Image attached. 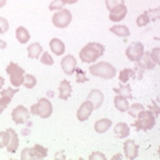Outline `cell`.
Returning a JSON list of instances; mask_svg holds the SVG:
<instances>
[{"label": "cell", "instance_id": "30bf717a", "mask_svg": "<svg viewBox=\"0 0 160 160\" xmlns=\"http://www.w3.org/2000/svg\"><path fill=\"white\" fill-rule=\"evenodd\" d=\"M128 12V9L126 7L125 3L122 5H119V6H116L115 8L110 10V13H109V19L113 22H119L123 18L126 17Z\"/></svg>", "mask_w": 160, "mask_h": 160}, {"label": "cell", "instance_id": "7bdbcfd3", "mask_svg": "<svg viewBox=\"0 0 160 160\" xmlns=\"http://www.w3.org/2000/svg\"><path fill=\"white\" fill-rule=\"evenodd\" d=\"M6 3H7V0H0V8H2Z\"/></svg>", "mask_w": 160, "mask_h": 160}, {"label": "cell", "instance_id": "1f68e13d", "mask_svg": "<svg viewBox=\"0 0 160 160\" xmlns=\"http://www.w3.org/2000/svg\"><path fill=\"white\" fill-rule=\"evenodd\" d=\"M75 71H77V82L80 83V82H86V81H88V78L86 77L85 75V71H83L82 69H80V68H76Z\"/></svg>", "mask_w": 160, "mask_h": 160}, {"label": "cell", "instance_id": "4316f807", "mask_svg": "<svg viewBox=\"0 0 160 160\" xmlns=\"http://www.w3.org/2000/svg\"><path fill=\"white\" fill-rule=\"evenodd\" d=\"M136 76V70L133 69H122L120 71V75H119V80L121 82H127L128 80H129L130 77L135 78Z\"/></svg>", "mask_w": 160, "mask_h": 160}, {"label": "cell", "instance_id": "7402d4cb", "mask_svg": "<svg viewBox=\"0 0 160 160\" xmlns=\"http://www.w3.org/2000/svg\"><path fill=\"white\" fill-rule=\"evenodd\" d=\"M16 37L20 43H27L30 39V33L25 27H18L16 29Z\"/></svg>", "mask_w": 160, "mask_h": 160}, {"label": "cell", "instance_id": "f1b7e54d", "mask_svg": "<svg viewBox=\"0 0 160 160\" xmlns=\"http://www.w3.org/2000/svg\"><path fill=\"white\" fill-rule=\"evenodd\" d=\"M36 83H37V79H36V77H33L32 75H26L25 77H23L22 85L25 86L27 89L33 88L36 86Z\"/></svg>", "mask_w": 160, "mask_h": 160}, {"label": "cell", "instance_id": "7c38bea8", "mask_svg": "<svg viewBox=\"0 0 160 160\" xmlns=\"http://www.w3.org/2000/svg\"><path fill=\"white\" fill-rule=\"evenodd\" d=\"M61 68L65 71L66 75H72L77 68V61L76 58L71 55H68L61 60Z\"/></svg>", "mask_w": 160, "mask_h": 160}, {"label": "cell", "instance_id": "277c9868", "mask_svg": "<svg viewBox=\"0 0 160 160\" xmlns=\"http://www.w3.org/2000/svg\"><path fill=\"white\" fill-rule=\"evenodd\" d=\"M6 72L10 77L11 85L16 88H19L23 82V77H25V70L18 66L15 62H10L8 67L6 68Z\"/></svg>", "mask_w": 160, "mask_h": 160}, {"label": "cell", "instance_id": "5b68a950", "mask_svg": "<svg viewBox=\"0 0 160 160\" xmlns=\"http://www.w3.org/2000/svg\"><path fill=\"white\" fill-rule=\"evenodd\" d=\"M31 113L41 118H49L52 113V105L47 98H40L38 102L31 106Z\"/></svg>", "mask_w": 160, "mask_h": 160}, {"label": "cell", "instance_id": "5bb4252c", "mask_svg": "<svg viewBox=\"0 0 160 160\" xmlns=\"http://www.w3.org/2000/svg\"><path fill=\"white\" fill-rule=\"evenodd\" d=\"M103 95L102 92L98 89H93L91 90L88 95V100L93 105V109H98V108L101 107L103 102Z\"/></svg>", "mask_w": 160, "mask_h": 160}, {"label": "cell", "instance_id": "8992f818", "mask_svg": "<svg viewBox=\"0 0 160 160\" xmlns=\"http://www.w3.org/2000/svg\"><path fill=\"white\" fill-rule=\"evenodd\" d=\"M72 19V15L68 9H62L58 11L57 13H55L52 17V23L55 27L57 28H66L69 26V23L71 22Z\"/></svg>", "mask_w": 160, "mask_h": 160}, {"label": "cell", "instance_id": "3957f363", "mask_svg": "<svg viewBox=\"0 0 160 160\" xmlns=\"http://www.w3.org/2000/svg\"><path fill=\"white\" fill-rule=\"evenodd\" d=\"M137 118L138 119L133 123V126H135L137 130H143V131H146V130L152 129L155 127L156 117L151 110H142L137 116Z\"/></svg>", "mask_w": 160, "mask_h": 160}, {"label": "cell", "instance_id": "7a4b0ae2", "mask_svg": "<svg viewBox=\"0 0 160 160\" xmlns=\"http://www.w3.org/2000/svg\"><path fill=\"white\" fill-rule=\"evenodd\" d=\"M116 71H117L116 68L106 61L95 63L89 68V72L91 75L95 77L103 78V79H112L113 77H116Z\"/></svg>", "mask_w": 160, "mask_h": 160}, {"label": "cell", "instance_id": "9c48e42d", "mask_svg": "<svg viewBox=\"0 0 160 160\" xmlns=\"http://www.w3.org/2000/svg\"><path fill=\"white\" fill-rule=\"evenodd\" d=\"M19 89H12V88H8V89H5L1 91V98H0V113L3 112V110L8 107L11 100H12V97L16 92H18Z\"/></svg>", "mask_w": 160, "mask_h": 160}, {"label": "cell", "instance_id": "b9f144b4", "mask_svg": "<svg viewBox=\"0 0 160 160\" xmlns=\"http://www.w3.org/2000/svg\"><path fill=\"white\" fill-rule=\"evenodd\" d=\"M3 85H5V79H3V77H0V89L2 88Z\"/></svg>", "mask_w": 160, "mask_h": 160}, {"label": "cell", "instance_id": "d590c367", "mask_svg": "<svg viewBox=\"0 0 160 160\" xmlns=\"http://www.w3.org/2000/svg\"><path fill=\"white\" fill-rule=\"evenodd\" d=\"M123 2H125V0H106V6H107L108 10H111L116 6L122 5Z\"/></svg>", "mask_w": 160, "mask_h": 160}, {"label": "cell", "instance_id": "ba28073f", "mask_svg": "<svg viewBox=\"0 0 160 160\" xmlns=\"http://www.w3.org/2000/svg\"><path fill=\"white\" fill-rule=\"evenodd\" d=\"M11 117H12V120L17 125H21V123H25L28 120V118H29V111L23 106H18V107H16L12 110Z\"/></svg>", "mask_w": 160, "mask_h": 160}, {"label": "cell", "instance_id": "484cf974", "mask_svg": "<svg viewBox=\"0 0 160 160\" xmlns=\"http://www.w3.org/2000/svg\"><path fill=\"white\" fill-rule=\"evenodd\" d=\"M110 31L112 33H115L118 37H129L130 31L126 26H113L110 28Z\"/></svg>", "mask_w": 160, "mask_h": 160}, {"label": "cell", "instance_id": "6da1fadb", "mask_svg": "<svg viewBox=\"0 0 160 160\" xmlns=\"http://www.w3.org/2000/svg\"><path fill=\"white\" fill-rule=\"evenodd\" d=\"M105 52V47L99 42H89L80 50L79 57L82 62H95Z\"/></svg>", "mask_w": 160, "mask_h": 160}, {"label": "cell", "instance_id": "e0dca14e", "mask_svg": "<svg viewBox=\"0 0 160 160\" xmlns=\"http://www.w3.org/2000/svg\"><path fill=\"white\" fill-rule=\"evenodd\" d=\"M72 88L68 80H62L59 86V98L62 100H67L71 95Z\"/></svg>", "mask_w": 160, "mask_h": 160}, {"label": "cell", "instance_id": "d6a6232c", "mask_svg": "<svg viewBox=\"0 0 160 160\" xmlns=\"http://www.w3.org/2000/svg\"><path fill=\"white\" fill-rule=\"evenodd\" d=\"M41 62H42L43 65H47V66L53 65V59H52V57L50 56L49 52L45 51V52L42 53V57H41Z\"/></svg>", "mask_w": 160, "mask_h": 160}, {"label": "cell", "instance_id": "9a60e30c", "mask_svg": "<svg viewBox=\"0 0 160 160\" xmlns=\"http://www.w3.org/2000/svg\"><path fill=\"white\" fill-rule=\"evenodd\" d=\"M8 132L10 135V140H9V143L7 146V150L9 152L11 153H15L17 151L18 147H19V138H18V135L13 129H8L7 130Z\"/></svg>", "mask_w": 160, "mask_h": 160}, {"label": "cell", "instance_id": "8fae6325", "mask_svg": "<svg viewBox=\"0 0 160 160\" xmlns=\"http://www.w3.org/2000/svg\"><path fill=\"white\" fill-rule=\"evenodd\" d=\"M92 110H93V105L90 102L89 100L82 102L77 111L78 120H79V121H86V120L90 117V115H91V112H92Z\"/></svg>", "mask_w": 160, "mask_h": 160}, {"label": "cell", "instance_id": "836d02e7", "mask_svg": "<svg viewBox=\"0 0 160 160\" xmlns=\"http://www.w3.org/2000/svg\"><path fill=\"white\" fill-rule=\"evenodd\" d=\"M9 29V22L7 21V19L3 17H0V35L7 32Z\"/></svg>", "mask_w": 160, "mask_h": 160}, {"label": "cell", "instance_id": "cb8c5ba5", "mask_svg": "<svg viewBox=\"0 0 160 160\" xmlns=\"http://www.w3.org/2000/svg\"><path fill=\"white\" fill-rule=\"evenodd\" d=\"M113 91H115L116 93H118L119 96H121V97H125L126 99L132 98V92H131V88H130L129 85H126V86L120 85L119 88H117V89L115 88Z\"/></svg>", "mask_w": 160, "mask_h": 160}, {"label": "cell", "instance_id": "83f0119b", "mask_svg": "<svg viewBox=\"0 0 160 160\" xmlns=\"http://www.w3.org/2000/svg\"><path fill=\"white\" fill-rule=\"evenodd\" d=\"M142 110H145V108H143L142 105H140V103H133L132 106H130L129 108H128V112H129V115L131 116V117L133 118H137V116L139 115Z\"/></svg>", "mask_w": 160, "mask_h": 160}, {"label": "cell", "instance_id": "60d3db41", "mask_svg": "<svg viewBox=\"0 0 160 160\" xmlns=\"http://www.w3.org/2000/svg\"><path fill=\"white\" fill-rule=\"evenodd\" d=\"M5 48H7V42L0 39V49H5Z\"/></svg>", "mask_w": 160, "mask_h": 160}, {"label": "cell", "instance_id": "f35d334b", "mask_svg": "<svg viewBox=\"0 0 160 160\" xmlns=\"http://www.w3.org/2000/svg\"><path fill=\"white\" fill-rule=\"evenodd\" d=\"M89 159L93 160V159H101V160H105L106 157L105 155H102V153H99V152H93L92 155L90 156Z\"/></svg>", "mask_w": 160, "mask_h": 160}, {"label": "cell", "instance_id": "74e56055", "mask_svg": "<svg viewBox=\"0 0 160 160\" xmlns=\"http://www.w3.org/2000/svg\"><path fill=\"white\" fill-rule=\"evenodd\" d=\"M159 53H160V48H155V49L150 52V56L152 58V60L156 63H160L159 62Z\"/></svg>", "mask_w": 160, "mask_h": 160}, {"label": "cell", "instance_id": "f546056e", "mask_svg": "<svg viewBox=\"0 0 160 160\" xmlns=\"http://www.w3.org/2000/svg\"><path fill=\"white\" fill-rule=\"evenodd\" d=\"M149 22H150V17L147 11L141 13V15L137 18V25L139 26V27H145V26H147Z\"/></svg>", "mask_w": 160, "mask_h": 160}, {"label": "cell", "instance_id": "52a82bcc", "mask_svg": "<svg viewBox=\"0 0 160 160\" xmlns=\"http://www.w3.org/2000/svg\"><path fill=\"white\" fill-rule=\"evenodd\" d=\"M126 56L130 61L133 62L140 61L141 57L143 56V45L141 42H132L126 49Z\"/></svg>", "mask_w": 160, "mask_h": 160}, {"label": "cell", "instance_id": "ab89813d", "mask_svg": "<svg viewBox=\"0 0 160 160\" xmlns=\"http://www.w3.org/2000/svg\"><path fill=\"white\" fill-rule=\"evenodd\" d=\"M61 1H62L63 3H68V5H72V3H76L78 1V0H61Z\"/></svg>", "mask_w": 160, "mask_h": 160}, {"label": "cell", "instance_id": "603a6c76", "mask_svg": "<svg viewBox=\"0 0 160 160\" xmlns=\"http://www.w3.org/2000/svg\"><path fill=\"white\" fill-rule=\"evenodd\" d=\"M115 106L119 111H121V112L127 111L128 108H129L128 100L126 99L125 97H121V96H117V97H115Z\"/></svg>", "mask_w": 160, "mask_h": 160}, {"label": "cell", "instance_id": "4dcf8cb0", "mask_svg": "<svg viewBox=\"0 0 160 160\" xmlns=\"http://www.w3.org/2000/svg\"><path fill=\"white\" fill-rule=\"evenodd\" d=\"M10 140V135L8 131H0V148L7 147Z\"/></svg>", "mask_w": 160, "mask_h": 160}, {"label": "cell", "instance_id": "ac0fdd59", "mask_svg": "<svg viewBox=\"0 0 160 160\" xmlns=\"http://www.w3.org/2000/svg\"><path fill=\"white\" fill-rule=\"evenodd\" d=\"M113 132H115V136H117L118 138H126L128 135L130 133V129H129V126L125 122H119L116 125L115 130H113Z\"/></svg>", "mask_w": 160, "mask_h": 160}, {"label": "cell", "instance_id": "e575fe53", "mask_svg": "<svg viewBox=\"0 0 160 160\" xmlns=\"http://www.w3.org/2000/svg\"><path fill=\"white\" fill-rule=\"evenodd\" d=\"M21 159L22 160H30V159H35L33 158V153L31 148H25L22 150V153H21Z\"/></svg>", "mask_w": 160, "mask_h": 160}, {"label": "cell", "instance_id": "d6986e66", "mask_svg": "<svg viewBox=\"0 0 160 160\" xmlns=\"http://www.w3.org/2000/svg\"><path fill=\"white\" fill-rule=\"evenodd\" d=\"M111 125H112L111 120L107 119V118H103V119L98 120L97 122L95 123V130L98 133H103L111 127Z\"/></svg>", "mask_w": 160, "mask_h": 160}, {"label": "cell", "instance_id": "44dd1931", "mask_svg": "<svg viewBox=\"0 0 160 160\" xmlns=\"http://www.w3.org/2000/svg\"><path fill=\"white\" fill-rule=\"evenodd\" d=\"M140 60H141V62H140V61H137V62H139V65L141 66L143 69H153V68H155L156 62L152 60L149 51H148V52H143V56L141 57Z\"/></svg>", "mask_w": 160, "mask_h": 160}, {"label": "cell", "instance_id": "4fadbf2b", "mask_svg": "<svg viewBox=\"0 0 160 160\" xmlns=\"http://www.w3.org/2000/svg\"><path fill=\"white\" fill-rule=\"evenodd\" d=\"M123 151L127 159L133 160L138 156V146L135 143L133 140H127L123 145Z\"/></svg>", "mask_w": 160, "mask_h": 160}, {"label": "cell", "instance_id": "2e32d148", "mask_svg": "<svg viewBox=\"0 0 160 160\" xmlns=\"http://www.w3.org/2000/svg\"><path fill=\"white\" fill-rule=\"evenodd\" d=\"M49 46H50L51 51L57 56H61L66 50L65 43H63L60 39H58V38H53V39L50 40Z\"/></svg>", "mask_w": 160, "mask_h": 160}, {"label": "cell", "instance_id": "d4e9b609", "mask_svg": "<svg viewBox=\"0 0 160 160\" xmlns=\"http://www.w3.org/2000/svg\"><path fill=\"white\" fill-rule=\"evenodd\" d=\"M35 159H42L48 156V149L40 145H36L33 148H31Z\"/></svg>", "mask_w": 160, "mask_h": 160}, {"label": "cell", "instance_id": "ffe728a7", "mask_svg": "<svg viewBox=\"0 0 160 160\" xmlns=\"http://www.w3.org/2000/svg\"><path fill=\"white\" fill-rule=\"evenodd\" d=\"M40 53H42V47L38 42H33L28 47V57L30 59H38Z\"/></svg>", "mask_w": 160, "mask_h": 160}, {"label": "cell", "instance_id": "8d00e7d4", "mask_svg": "<svg viewBox=\"0 0 160 160\" xmlns=\"http://www.w3.org/2000/svg\"><path fill=\"white\" fill-rule=\"evenodd\" d=\"M65 3L61 1V0H53L52 2L49 5V10H58V9H62Z\"/></svg>", "mask_w": 160, "mask_h": 160}]
</instances>
